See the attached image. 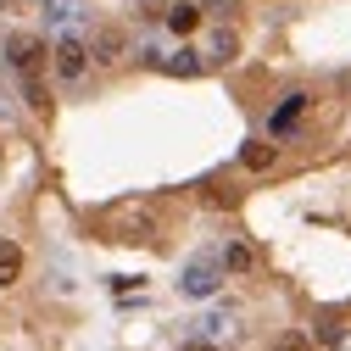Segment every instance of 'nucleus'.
I'll return each instance as SVG.
<instances>
[{
  "mask_svg": "<svg viewBox=\"0 0 351 351\" xmlns=\"http://www.w3.org/2000/svg\"><path fill=\"white\" fill-rule=\"evenodd\" d=\"M6 56H12V67H17L23 78H39V67H45V45H39V39H28V34H17V39H12Z\"/></svg>",
  "mask_w": 351,
  "mask_h": 351,
  "instance_id": "nucleus-1",
  "label": "nucleus"
},
{
  "mask_svg": "<svg viewBox=\"0 0 351 351\" xmlns=\"http://www.w3.org/2000/svg\"><path fill=\"white\" fill-rule=\"evenodd\" d=\"M217 285H223V274H217L212 262H190L184 279H179V290H184V295H217Z\"/></svg>",
  "mask_w": 351,
  "mask_h": 351,
  "instance_id": "nucleus-2",
  "label": "nucleus"
},
{
  "mask_svg": "<svg viewBox=\"0 0 351 351\" xmlns=\"http://www.w3.org/2000/svg\"><path fill=\"white\" fill-rule=\"evenodd\" d=\"M84 67H90V45H78V39L67 34L62 45H56V73L62 78H84Z\"/></svg>",
  "mask_w": 351,
  "mask_h": 351,
  "instance_id": "nucleus-3",
  "label": "nucleus"
},
{
  "mask_svg": "<svg viewBox=\"0 0 351 351\" xmlns=\"http://www.w3.org/2000/svg\"><path fill=\"white\" fill-rule=\"evenodd\" d=\"M45 23L51 28H78L84 23V0H45Z\"/></svg>",
  "mask_w": 351,
  "mask_h": 351,
  "instance_id": "nucleus-4",
  "label": "nucleus"
},
{
  "mask_svg": "<svg viewBox=\"0 0 351 351\" xmlns=\"http://www.w3.org/2000/svg\"><path fill=\"white\" fill-rule=\"evenodd\" d=\"M201 67H206L201 51H173V56H162V73H173V78H195Z\"/></svg>",
  "mask_w": 351,
  "mask_h": 351,
  "instance_id": "nucleus-5",
  "label": "nucleus"
},
{
  "mask_svg": "<svg viewBox=\"0 0 351 351\" xmlns=\"http://www.w3.org/2000/svg\"><path fill=\"white\" fill-rule=\"evenodd\" d=\"M201 56H206V62H234V28H212Z\"/></svg>",
  "mask_w": 351,
  "mask_h": 351,
  "instance_id": "nucleus-6",
  "label": "nucleus"
},
{
  "mask_svg": "<svg viewBox=\"0 0 351 351\" xmlns=\"http://www.w3.org/2000/svg\"><path fill=\"white\" fill-rule=\"evenodd\" d=\"M167 28H173V34H195V28H201V6H195V0L167 6Z\"/></svg>",
  "mask_w": 351,
  "mask_h": 351,
  "instance_id": "nucleus-7",
  "label": "nucleus"
},
{
  "mask_svg": "<svg viewBox=\"0 0 351 351\" xmlns=\"http://www.w3.org/2000/svg\"><path fill=\"white\" fill-rule=\"evenodd\" d=\"M117 56H123V34L117 28H101L95 45H90V62H117Z\"/></svg>",
  "mask_w": 351,
  "mask_h": 351,
  "instance_id": "nucleus-8",
  "label": "nucleus"
},
{
  "mask_svg": "<svg viewBox=\"0 0 351 351\" xmlns=\"http://www.w3.org/2000/svg\"><path fill=\"white\" fill-rule=\"evenodd\" d=\"M17 274H23V251L12 240H0V285H17Z\"/></svg>",
  "mask_w": 351,
  "mask_h": 351,
  "instance_id": "nucleus-9",
  "label": "nucleus"
},
{
  "mask_svg": "<svg viewBox=\"0 0 351 351\" xmlns=\"http://www.w3.org/2000/svg\"><path fill=\"white\" fill-rule=\"evenodd\" d=\"M301 112H306V95H290V101H285V106L274 112V134H285V128H290V123H295Z\"/></svg>",
  "mask_w": 351,
  "mask_h": 351,
  "instance_id": "nucleus-10",
  "label": "nucleus"
},
{
  "mask_svg": "<svg viewBox=\"0 0 351 351\" xmlns=\"http://www.w3.org/2000/svg\"><path fill=\"white\" fill-rule=\"evenodd\" d=\"M212 335H234V313H212V318H201V340H212Z\"/></svg>",
  "mask_w": 351,
  "mask_h": 351,
  "instance_id": "nucleus-11",
  "label": "nucleus"
},
{
  "mask_svg": "<svg viewBox=\"0 0 351 351\" xmlns=\"http://www.w3.org/2000/svg\"><path fill=\"white\" fill-rule=\"evenodd\" d=\"M23 95H28V106H34V112H51V95H45V84H39V78H28V84H23Z\"/></svg>",
  "mask_w": 351,
  "mask_h": 351,
  "instance_id": "nucleus-12",
  "label": "nucleus"
},
{
  "mask_svg": "<svg viewBox=\"0 0 351 351\" xmlns=\"http://www.w3.org/2000/svg\"><path fill=\"white\" fill-rule=\"evenodd\" d=\"M245 167H274V145H245Z\"/></svg>",
  "mask_w": 351,
  "mask_h": 351,
  "instance_id": "nucleus-13",
  "label": "nucleus"
},
{
  "mask_svg": "<svg viewBox=\"0 0 351 351\" xmlns=\"http://www.w3.org/2000/svg\"><path fill=\"white\" fill-rule=\"evenodd\" d=\"M223 262H229L234 274H245V268H251V245H229V251H223Z\"/></svg>",
  "mask_w": 351,
  "mask_h": 351,
  "instance_id": "nucleus-14",
  "label": "nucleus"
},
{
  "mask_svg": "<svg viewBox=\"0 0 351 351\" xmlns=\"http://www.w3.org/2000/svg\"><path fill=\"white\" fill-rule=\"evenodd\" d=\"M279 351H313V346H306L301 335H285V340H279Z\"/></svg>",
  "mask_w": 351,
  "mask_h": 351,
  "instance_id": "nucleus-15",
  "label": "nucleus"
},
{
  "mask_svg": "<svg viewBox=\"0 0 351 351\" xmlns=\"http://www.w3.org/2000/svg\"><path fill=\"white\" fill-rule=\"evenodd\" d=\"M184 351H217V346H212V340H190Z\"/></svg>",
  "mask_w": 351,
  "mask_h": 351,
  "instance_id": "nucleus-16",
  "label": "nucleus"
},
{
  "mask_svg": "<svg viewBox=\"0 0 351 351\" xmlns=\"http://www.w3.org/2000/svg\"><path fill=\"white\" fill-rule=\"evenodd\" d=\"M335 346H340V351H351V335H335Z\"/></svg>",
  "mask_w": 351,
  "mask_h": 351,
  "instance_id": "nucleus-17",
  "label": "nucleus"
}]
</instances>
